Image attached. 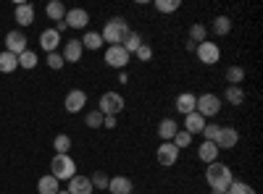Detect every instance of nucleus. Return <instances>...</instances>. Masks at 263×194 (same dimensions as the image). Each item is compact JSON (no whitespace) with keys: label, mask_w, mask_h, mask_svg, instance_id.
I'll return each mask as SVG.
<instances>
[{"label":"nucleus","mask_w":263,"mask_h":194,"mask_svg":"<svg viewBox=\"0 0 263 194\" xmlns=\"http://www.w3.org/2000/svg\"><path fill=\"white\" fill-rule=\"evenodd\" d=\"M205 181H208V186L213 189V194H227L229 184L234 181L232 168H229V165H224V163H208Z\"/></svg>","instance_id":"nucleus-1"},{"label":"nucleus","mask_w":263,"mask_h":194,"mask_svg":"<svg viewBox=\"0 0 263 194\" xmlns=\"http://www.w3.org/2000/svg\"><path fill=\"white\" fill-rule=\"evenodd\" d=\"M129 32H132V29H129L126 21H124L121 16H114V18L103 27L100 37H103V42H108V48H114V45H121L124 37H126Z\"/></svg>","instance_id":"nucleus-2"},{"label":"nucleus","mask_w":263,"mask_h":194,"mask_svg":"<svg viewBox=\"0 0 263 194\" xmlns=\"http://www.w3.org/2000/svg\"><path fill=\"white\" fill-rule=\"evenodd\" d=\"M50 170H53V179H58V181H63V179H74L77 176V165H74V160L69 158V155H55L53 158V163H50Z\"/></svg>","instance_id":"nucleus-3"},{"label":"nucleus","mask_w":263,"mask_h":194,"mask_svg":"<svg viewBox=\"0 0 263 194\" xmlns=\"http://www.w3.org/2000/svg\"><path fill=\"white\" fill-rule=\"evenodd\" d=\"M218 111H221V97H216V95H200L195 100V113H200L203 118H213Z\"/></svg>","instance_id":"nucleus-4"},{"label":"nucleus","mask_w":263,"mask_h":194,"mask_svg":"<svg viewBox=\"0 0 263 194\" xmlns=\"http://www.w3.org/2000/svg\"><path fill=\"white\" fill-rule=\"evenodd\" d=\"M98 111L103 113V116H119L121 111H124V97L119 95V92H105L103 97H100V107Z\"/></svg>","instance_id":"nucleus-5"},{"label":"nucleus","mask_w":263,"mask_h":194,"mask_svg":"<svg viewBox=\"0 0 263 194\" xmlns=\"http://www.w3.org/2000/svg\"><path fill=\"white\" fill-rule=\"evenodd\" d=\"M197 58H200L205 66H213V63H218V58H221V50H218V45L216 42H200V45H197Z\"/></svg>","instance_id":"nucleus-6"},{"label":"nucleus","mask_w":263,"mask_h":194,"mask_svg":"<svg viewBox=\"0 0 263 194\" xmlns=\"http://www.w3.org/2000/svg\"><path fill=\"white\" fill-rule=\"evenodd\" d=\"M27 50V37H24V32H8L6 34V53H11V55H21V53H24Z\"/></svg>","instance_id":"nucleus-7"},{"label":"nucleus","mask_w":263,"mask_h":194,"mask_svg":"<svg viewBox=\"0 0 263 194\" xmlns=\"http://www.w3.org/2000/svg\"><path fill=\"white\" fill-rule=\"evenodd\" d=\"M105 63H108V66H114V69H119V71H124V66L129 63V53L121 45H114V48L105 50Z\"/></svg>","instance_id":"nucleus-8"},{"label":"nucleus","mask_w":263,"mask_h":194,"mask_svg":"<svg viewBox=\"0 0 263 194\" xmlns=\"http://www.w3.org/2000/svg\"><path fill=\"white\" fill-rule=\"evenodd\" d=\"M237 142H239L237 128H232V126H221V128H218V137H216V147L218 149H232V147H237Z\"/></svg>","instance_id":"nucleus-9"},{"label":"nucleus","mask_w":263,"mask_h":194,"mask_svg":"<svg viewBox=\"0 0 263 194\" xmlns=\"http://www.w3.org/2000/svg\"><path fill=\"white\" fill-rule=\"evenodd\" d=\"M63 21H66V27H71V29H84L90 24V13L84 8H71V11H66Z\"/></svg>","instance_id":"nucleus-10"},{"label":"nucleus","mask_w":263,"mask_h":194,"mask_svg":"<svg viewBox=\"0 0 263 194\" xmlns=\"http://www.w3.org/2000/svg\"><path fill=\"white\" fill-rule=\"evenodd\" d=\"M158 163L163 165V168H171L174 163H177L179 160V149L177 147H174L171 142H161V147H158Z\"/></svg>","instance_id":"nucleus-11"},{"label":"nucleus","mask_w":263,"mask_h":194,"mask_svg":"<svg viewBox=\"0 0 263 194\" xmlns=\"http://www.w3.org/2000/svg\"><path fill=\"white\" fill-rule=\"evenodd\" d=\"M66 111L69 113H79V111H84V105H87V95L82 92V90H71L69 95H66Z\"/></svg>","instance_id":"nucleus-12"},{"label":"nucleus","mask_w":263,"mask_h":194,"mask_svg":"<svg viewBox=\"0 0 263 194\" xmlns=\"http://www.w3.org/2000/svg\"><path fill=\"white\" fill-rule=\"evenodd\" d=\"M82 53H84V48H82V42L79 39H71V42H66L63 45V60H69V63H79L82 60Z\"/></svg>","instance_id":"nucleus-13"},{"label":"nucleus","mask_w":263,"mask_h":194,"mask_svg":"<svg viewBox=\"0 0 263 194\" xmlns=\"http://www.w3.org/2000/svg\"><path fill=\"white\" fill-rule=\"evenodd\" d=\"M58 42H61V34L55 29H45V32L40 34V45H42V50H45V53H55L58 50Z\"/></svg>","instance_id":"nucleus-14"},{"label":"nucleus","mask_w":263,"mask_h":194,"mask_svg":"<svg viewBox=\"0 0 263 194\" xmlns=\"http://www.w3.org/2000/svg\"><path fill=\"white\" fill-rule=\"evenodd\" d=\"M69 194H92V184L87 176H74L69 179V189H66Z\"/></svg>","instance_id":"nucleus-15"},{"label":"nucleus","mask_w":263,"mask_h":194,"mask_svg":"<svg viewBox=\"0 0 263 194\" xmlns=\"http://www.w3.org/2000/svg\"><path fill=\"white\" fill-rule=\"evenodd\" d=\"M108 191L111 194H132L135 186H132V181L126 176H114L111 181H108Z\"/></svg>","instance_id":"nucleus-16"},{"label":"nucleus","mask_w":263,"mask_h":194,"mask_svg":"<svg viewBox=\"0 0 263 194\" xmlns=\"http://www.w3.org/2000/svg\"><path fill=\"white\" fill-rule=\"evenodd\" d=\"M218 153H221V149L216 147V142H205V139H203V144L197 147V158H200L203 163H216Z\"/></svg>","instance_id":"nucleus-17"},{"label":"nucleus","mask_w":263,"mask_h":194,"mask_svg":"<svg viewBox=\"0 0 263 194\" xmlns=\"http://www.w3.org/2000/svg\"><path fill=\"white\" fill-rule=\"evenodd\" d=\"M13 16H16V21H18L21 27H29L32 21H34V8H32L29 3H16Z\"/></svg>","instance_id":"nucleus-18"},{"label":"nucleus","mask_w":263,"mask_h":194,"mask_svg":"<svg viewBox=\"0 0 263 194\" xmlns=\"http://www.w3.org/2000/svg\"><path fill=\"white\" fill-rule=\"evenodd\" d=\"M203 126H205V118H203L200 113L184 116V132H187V134H203Z\"/></svg>","instance_id":"nucleus-19"},{"label":"nucleus","mask_w":263,"mask_h":194,"mask_svg":"<svg viewBox=\"0 0 263 194\" xmlns=\"http://www.w3.org/2000/svg\"><path fill=\"white\" fill-rule=\"evenodd\" d=\"M177 132H179V126H177V121H174V118H163V121L158 123V137H161L163 142H171Z\"/></svg>","instance_id":"nucleus-20"},{"label":"nucleus","mask_w":263,"mask_h":194,"mask_svg":"<svg viewBox=\"0 0 263 194\" xmlns=\"http://www.w3.org/2000/svg\"><path fill=\"white\" fill-rule=\"evenodd\" d=\"M195 95H190V92H184V95H179L177 97V111L182 113V116H190V113H195Z\"/></svg>","instance_id":"nucleus-21"},{"label":"nucleus","mask_w":263,"mask_h":194,"mask_svg":"<svg viewBox=\"0 0 263 194\" xmlns=\"http://www.w3.org/2000/svg\"><path fill=\"white\" fill-rule=\"evenodd\" d=\"M58 184H61V181L53 179V176H42V179L37 181V189H40V194H58V191H61Z\"/></svg>","instance_id":"nucleus-22"},{"label":"nucleus","mask_w":263,"mask_h":194,"mask_svg":"<svg viewBox=\"0 0 263 194\" xmlns=\"http://www.w3.org/2000/svg\"><path fill=\"white\" fill-rule=\"evenodd\" d=\"M229 32H232V18H229V16H216V18H213V34L227 37Z\"/></svg>","instance_id":"nucleus-23"},{"label":"nucleus","mask_w":263,"mask_h":194,"mask_svg":"<svg viewBox=\"0 0 263 194\" xmlns=\"http://www.w3.org/2000/svg\"><path fill=\"white\" fill-rule=\"evenodd\" d=\"M82 48H84V50H100V48H103L100 32H87V34L82 37Z\"/></svg>","instance_id":"nucleus-24"},{"label":"nucleus","mask_w":263,"mask_h":194,"mask_svg":"<svg viewBox=\"0 0 263 194\" xmlns=\"http://www.w3.org/2000/svg\"><path fill=\"white\" fill-rule=\"evenodd\" d=\"M224 79H227L229 87H239V84H242V79H245V69H239V66H229V69H227V74H224Z\"/></svg>","instance_id":"nucleus-25"},{"label":"nucleus","mask_w":263,"mask_h":194,"mask_svg":"<svg viewBox=\"0 0 263 194\" xmlns=\"http://www.w3.org/2000/svg\"><path fill=\"white\" fill-rule=\"evenodd\" d=\"M140 45H142V37H140L137 32H129V34L124 37V42H121V48H124L129 55H132V53H137Z\"/></svg>","instance_id":"nucleus-26"},{"label":"nucleus","mask_w":263,"mask_h":194,"mask_svg":"<svg viewBox=\"0 0 263 194\" xmlns=\"http://www.w3.org/2000/svg\"><path fill=\"white\" fill-rule=\"evenodd\" d=\"M16 66H18V58L16 55H11V53H0V74H11V71H16Z\"/></svg>","instance_id":"nucleus-27"},{"label":"nucleus","mask_w":263,"mask_h":194,"mask_svg":"<svg viewBox=\"0 0 263 194\" xmlns=\"http://www.w3.org/2000/svg\"><path fill=\"white\" fill-rule=\"evenodd\" d=\"M45 13H48L53 21H63V16H66V8H63V3H61V0H50V3H48V8H45Z\"/></svg>","instance_id":"nucleus-28"},{"label":"nucleus","mask_w":263,"mask_h":194,"mask_svg":"<svg viewBox=\"0 0 263 194\" xmlns=\"http://www.w3.org/2000/svg\"><path fill=\"white\" fill-rule=\"evenodd\" d=\"M53 147H55V155H66L71 149V137L69 134H58L53 139Z\"/></svg>","instance_id":"nucleus-29"},{"label":"nucleus","mask_w":263,"mask_h":194,"mask_svg":"<svg viewBox=\"0 0 263 194\" xmlns=\"http://www.w3.org/2000/svg\"><path fill=\"white\" fill-rule=\"evenodd\" d=\"M18 66H21V69H27V71H32V69L37 66V53L24 50V53L18 55Z\"/></svg>","instance_id":"nucleus-30"},{"label":"nucleus","mask_w":263,"mask_h":194,"mask_svg":"<svg viewBox=\"0 0 263 194\" xmlns=\"http://www.w3.org/2000/svg\"><path fill=\"white\" fill-rule=\"evenodd\" d=\"M227 102H229V105H242V102H245L242 87H227Z\"/></svg>","instance_id":"nucleus-31"},{"label":"nucleus","mask_w":263,"mask_h":194,"mask_svg":"<svg viewBox=\"0 0 263 194\" xmlns=\"http://www.w3.org/2000/svg\"><path fill=\"white\" fill-rule=\"evenodd\" d=\"M205 27L203 24H192L190 27V42H195V45H200V42H205Z\"/></svg>","instance_id":"nucleus-32"},{"label":"nucleus","mask_w":263,"mask_h":194,"mask_svg":"<svg viewBox=\"0 0 263 194\" xmlns=\"http://www.w3.org/2000/svg\"><path fill=\"white\" fill-rule=\"evenodd\" d=\"M227 194H255V189L250 184H245V181H232Z\"/></svg>","instance_id":"nucleus-33"},{"label":"nucleus","mask_w":263,"mask_h":194,"mask_svg":"<svg viewBox=\"0 0 263 194\" xmlns=\"http://www.w3.org/2000/svg\"><path fill=\"white\" fill-rule=\"evenodd\" d=\"M179 0H156V11L161 13H174V11H179Z\"/></svg>","instance_id":"nucleus-34"},{"label":"nucleus","mask_w":263,"mask_h":194,"mask_svg":"<svg viewBox=\"0 0 263 194\" xmlns=\"http://www.w3.org/2000/svg\"><path fill=\"white\" fill-rule=\"evenodd\" d=\"M190 142H192V134H187V132H184V128H179V132H177V134H174V139H171V144H174V147H177V149H182V147H187Z\"/></svg>","instance_id":"nucleus-35"},{"label":"nucleus","mask_w":263,"mask_h":194,"mask_svg":"<svg viewBox=\"0 0 263 194\" xmlns=\"http://www.w3.org/2000/svg\"><path fill=\"white\" fill-rule=\"evenodd\" d=\"M108 181H111V179H108V176L103 174V170H95V174L90 176V184H92V189H108Z\"/></svg>","instance_id":"nucleus-36"},{"label":"nucleus","mask_w":263,"mask_h":194,"mask_svg":"<svg viewBox=\"0 0 263 194\" xmlns=\"http://www.w3.org/2000/svg\"><path fill=\"white\" fill-rule=\"evenodd\" d=\"M84 123L90 126V128H100L103 126V113L100 111H90V113H87V118H84Z\"/></svg>","instance_id":"nucleus-37"},{"label":"nucleus","mask_w":263,"mask_h":194,"mask_svg":"<svg viewBox=\"0 0 263 194\" xmlns=\"http://www.w3.org/2000/svg\"><path fill=\"white\" fill-rule=\"evenodd\" d=\"M218 123H205L203 126V137H205V142H216V137H218Z\"/></svg>","instance_id":"nucleus-38"},{"label":"nucleus","mask_w":263,"mask_h":194,"mask_svg":"<svg viewBox=\"0 0 263 194\" xmlns=\"http://www.w3.org/2000/svg\"><path fill=\"white\" fill-rule=\"evenodd\" d=\"M63 63H66V60H63L61 53H48V66H50V69L58 71V69H63Z\"/></svg>","instance_id":"nucleus-39"},{"label":"nucleus","mask_w":263,"mask_h":194,"mask_svg":"<svg viewBox=\"0 0 263 194\" xmlns=\"http://www.w3.org/2000/svg\"><path fill=\"white\" fill-rule=\"evenodd\" d=\"M135 55H137V58H140V60L145 63V60H150V58H153V48H150V45H145V42H142V45H140V50H137Z\"/></svg>","instance_id":"nucleus-40"},{"label":"nucleus","mask_w":263,"mask_h":194,"mask_svg":"<svg viewBox=\"0 0 263 194\" xmlns=\"http://www.w3.org/2000/svg\"><path fill=\"white\" fill-rule=\"evenodd\" d=\"M103 126L105 128H116V116H103Z\"/></svg>","instance_id":"nucleus-41"},{"label":"nucleus","mask_w":263,"mask_h":194,"mask_svg":"<svg viewBox=\"0 0 263 194\" xmlns=\"http://www.w3.org/2000/svg\"><path fill=\"white\" fill-rule=\"evenodd\" d=\"M58 194H69V191H58Z\"/></svg>","instance_id":"nucleus-42"}]
</instances>
